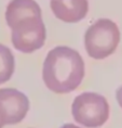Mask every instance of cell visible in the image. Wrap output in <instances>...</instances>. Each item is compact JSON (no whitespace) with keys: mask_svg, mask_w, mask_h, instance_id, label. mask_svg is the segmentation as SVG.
<instances>
[{"mask_svg":"<svg viewBox=\"0 0 122 128\" xmlns=\"http://www.w3.org/2000/svg\"><path fill=\"white\" fill-rule=\"evenodd\" d=\"M14 48L23 53H31L43 47L47 38L42 15H29L18 20L10 27Z\"/></svg>","mask_w":122,"mask_h":128,"instance_id":"cell-4","label":"cell"},{"mask_svg":"<svg viewBox=\"0 0 122 128\" xmlns=\"http://www.w3.org/2000/svg\"><path fill=\"white\" fill-rule=\"evenodd\" d=\"M75 120L89 128L103 126L109 117V104L105 97L95 92H84L75 98L71 105Z\"/></svg>","mask_w":122,"mask_h":128,"instance_id":"cell-3","label":"cell"},{"mask_svg":"<svg viewBox=\"0 0 122 128\" xmlns=\"http://www.w3.org/2000/svg\"><path fill=\"white\" fill-rule=\"evenodd\" d=\"M0 110L5 120V125L22 122L29 110V101L21 91L13 88L0 89Z\"/></svg>","mask_w":122,"mask_h":128,"instance_id":"cell-5","label":"cell"},{"mask_svg":"<svg viewBox=\"0 0 122 128\" xmlns=\"http://www.w3.org/2000/svg\"><path fill=\"white\" fill-rule=\"evenodd\" d=\"M120 42V30L114 21L99 18L85 32L84 47L92 59L103 60L116 51Z\"/></svg>","mask_w":122,"mask_h":128,"instance_id":"cell-2","label":"cell"},{"mask_svg":"<svg viewBox=\"0 0 122 128\" xmlns=\"http://www.w3.org/2000/svg\"><path fill=\"white\" fill-rule=\"evenodd\" d=\"M29 15H42L40 6L35 0H11L5 10V21L11 27L18 20Z\"/></svg>","mask_w":122,"mask_h":128,"instance_id":"cell-7","label":"cell"},{"mask_svg":"<svg viewBox=\"0 0 122 128\" xmlns=\"http://www.w3.org/2000/svg\"><path fill=\"white\" fill-rule=\"evenodd\" d=\"M62 128H80V127L76 126V125H72V124H65Z\"/></svg>","mask_w":122,"mask_h":128,"instance_id":"cell-11","label":"cell"},{"mask_svg":"<svg viewBox=\"0 0 122 128\" xmlns=\"http://www.w3.org/2000/svg\"><path fill=\"white\" fill-rule=\"evenodd\" d=\"M15 60L12 51L0 44V85L10 80L14 73Z\"/></svg>","mask_w":122,"mask_h":128,"instance_id":"cell-8","label":"cell"},{"mask_svg":"<svg viewBox=\"0 0 122 128\" xmlns=\"http://www.w3.org/2000/svg\"><path fill=\"white\" fill-rule=\"evenodd\" d=\"M5 125V120H4V116L2 114L1 110H0V128H2Z\"/></svg>","mask_w":122,"mask_h":128,"instance_id":"cell-10","label":"cell"},{"mask_svg":"<svg viewBox=\"0 0 122 128\" xmlns=\"http://www.w3.org/2000/svg\"><path fill=\"white\" fill-rule=\"evenodd\" d=\"M116 97H117V101H118V103L119 105L122 108V86L120 88L117 90V94H116Z\"/></svg>","mask_w":122,"mask_h":128,"instance_id":"cell-9","label":"cell"},{"mask_svg":"<svg viewBox=\"0 0 122 128\" xmlns=\"http://www.w3.org/2000/svg\"><path fill=\"white\" fill-rule=\"evenodd\" d=\"M83 77L84 61L78 51L66 46L49 51L42 68V79L49 90L69 94L81 85Z\"/></svg>","mask_w":122,"mask_h":128,"instance_id":"cell-1","label":"cell"},{"mask_svg":"<svg viewBox=\"0 0 122 128\" xmlns=\"http://www.w3.org/2000/svg\"><path fill=\"white\" fill-rule=\"evenodd\" d=\"M53 14L65 23H78L89 12L88 0H51Z\"/></svg>","mask_w":122,"mask_h":128,"instance_id":"cell-6","label":"cell"}]
</instances>
